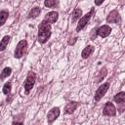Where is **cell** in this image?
I'll use <instances>...</instances> for the list:
<instances>
[{
  "label": "cell",
  "mask_w": 125,
  "mask_h": 125,
  "mask_svg": "<svg viewBox=\"0 0 125 125\" xmlns=\"http://www.w3.org/2000/svg\"><path fill=\"white\" fill-rule=\"evenodd\" d=\"M51 33V25L42 21L38 27V42L41 44L46 43L49 40Z\"/></svg>",
  "instance_id": "6da1fadb"
},
{
  "label": "cell",
  "mask_w": 125,
  "mask_h": 125,
  "mask_svg": "<svg viewBox=\"0 0 125 125\" xmlns=\"http://www.w3.org/2000/svg\"><path fill=\"white\" fill-rule=\"evenodd\" d=\"M35 81H36V74L33 71H29L27 73V76H26L25 81L23 83V88H24V91H25V94L26 95L33 88V86L35 84Z\"/></svg>",
  "instance_id": "7a4b0ae2"
},
{
  "label": "cell",
  "mask_w": 125,
  "mask_h": 125,
  "mask_svg": "<svg viewBox=\"0 0 125 125\" xmlns=\"http://www.w3.org/2000/svg\"><path fill=\"white\" fill-rule=\"evenodd\" d=\"M95 13V10H94V8H92L91 9V11L89 12V13H87L85 16H83L82 18H80V20L78 21V23H77V26H76V31L77 32H79V31H81L86 25H87V23L89 22V21H90V19H91V17H92V15Z\"/></svg>",
  "instance_id": "3957f363"
},
{
  "label": "cell",
  "mask_w": 125,
  "mask_h": 125,
  "mask_svg": "<svg viewBox=\"0 0 125 125\" xmlns=\"http://www.w3.org/2000/svg\"><path fill=\"white\" fill-rule=\"evenodd\" d=\"M109 86H110L109 82H105V83L102 84V85L97 89V91H96V93H95V96H94L95 102H99L100 100H102V98L106 94L107 90L109 89Z\"/></svg>",
  "instance_id": "277c9868"
},
{
  "label": "cell",
  "mask_w": 125,
  "mask_h": 125,
  "mask_svg": "<svg viewBox=\"0 0 125 125\" xmlns=\"http://www.w3.org/2000/svg\"><path fill=\"white\" fill-rule=\"evenodd\" d=\"M26 47H27L26 40H21L18 43L17 47H16V50H15V53H14V57L16 59H21L23 56V52H24Z\"/></svg>",
  "instance_id": "5b68a950"
},
{
  "label": "cell",
  "mask_w": 125,
  "mask_h": 125,
  "mask_svg": "<svg viewBox=\"0 0 125 125\" xmlns=\"http://www.w3.org/2000/svg\"><path fill=\"white\" fill-rule=\"evenodd\" d=\"M106 21L108 23H120L121 22V17L117 10H112L109 12L108 16L106 17Z\"/></svg>",
  "instance_id": "8992f818"
},
{
  "label": "cell",
  "mask_w": 125,
  "mask_h": 125,
  "mask_svg": "<svg viewBox=\"0 0 125 125\" xmlns=\"http://www.w3.org/2000/svg\"><path fill=\"white\" fill-rule=\"evenodd\" d=\"M103 114L106 116H115L116 115V107L111 102H107L104 108H103Z\"/></svg>",
  "instance_id": "52a82bcc"
},
{
  "label": "cell",
  "mask_w": 125,
  "mask_h": 125,
  "mask_svg": "<svg viewBox=\"0 0 125 125\" xmlns=\"http://www.w3.org/2000/svg\"><path fill=\"white\" fill-rule=\"evenodd\" d=\"M58 19H59V14H58V12H56V11H51V12H49V13H47V14L45 15V18H44V20H43L42 21L51 25L52 23H55V22L58 21Z\"/></svg>",
  "instance_id": "ba28073f"
},
{
  "label": "cell",
  "mask_w": 125,
  "mask_h": 125,
  "mask_svg": "<svg viewBox=\"0 0 125 125\" xmlns=\"http://www.w3.org/2000/svg\"><path fill=\"white\" fill-rule=\"evenodd\" d=\"M111 33V27L109 25H102L101 27L97 28L96 29V34L102 38H104V37H107L109 34Z\"/></svg>",
  "instance_id": "9c48e42d"
},
{
  "label": "cell",
  "mask_w": 125,
  "mask_h": 125,
  "mask_svg": "<svg viewBox=\"0 0 125 125\" xmlns=\"http://www.w3.org/2000/svg\"><path fill=\"white\" fill-rule=\"evenodd\" d=\"M60 115V108L59 107H53L50 109V111L47 114V120L49 124H52Z\"/></svg>",
  "instance_id": "30bf717a"
},
{
  "label": "cell",
  "mask_w": 125,
  "mask_h": 125,
  "mask_svg": "<svg viewBox=\"0 0 125 125\" xmlns=\"http://www.w3.org/2000/svg\"><path fill=\"white\" fill-rule=\"evenodd\" d=\"M78 105H79L78 102H74V101L69 102V103H67L66 105L64 106V112H65L66 114H72V113L75 111V109L78 107Z\"/></svg>",
  "instance_id": "8fae6325"
},
{
  "label": "cell",
  "mask_w": 125,
  "mask_h": 125,
  "mask_svg": "<svg viewBox=\"0 0 125 125\" xmlns=\"http://www.w3.org/2000/svg\"><path fill=\"white\" fill-rule=\"evenodd\" d=\"M94 51H95V47L92 46V45H88L87 47H85V48L82 50V52H81V57H82L83 59H88V58L94 53Z\"/></svg>",
  "instance_id": "7c38bea8"
},
{
  "label": "cell",
  "mask_w": 125,
  "mask_h": 125,
  "mask_svg": "<svg viewBox=\"0 0 125 125\" xmlns=\"http://www.w3.org/2000/svg\"><path fill=\"white\" fill-rule=\"evenodd\" d=\"M106 74H107V70H106L105 67H103L102 69H100L99 72H98L97 75H96V82H97V83L102 82V80H104V79L105 78Z\"/></svg>",
  "instance_id": "4fadbf2b"
},
{
  "label": "cell",
  "mask_w": 125,
  "mask_h": 125,
  "mask_svg": "<svg viewBox=\"0 0 125 125\" xmlns=\"http://www.w3.org/2000/svg\"><path fill=\"white\" fill-rule=\"evenodd\" d=\"M113 101L116 104H124V101H125V93L124 92H119L118 94H116L113 97Z\"/></svg>",
  "instance_id": "5bb4252c"
},
{
  "label": "cell",
  "mask_w": 125,
  "mask_h": 125,
  "mask_svg": "<svg viewBox=\"0 0 125 125\" xmlns=\"http://www.w3.org/2000/svg\"><path fill=\"white\" fill-rule=\"evenodd\" d=\"M41 13V9L39 7H34L30 10V12L28 13V18L29 19H34V18H37Z\"/></svg>",
  "instance_id": "9a60e30c"
},
{
  "label": "cell",
  "mask_w": 125,
  "mask_h": 125,
  "mask_svg": "<svg viewBox=\"0 0 125 125\" xmlns=\"http://www.w3.org/2000/svg\"><path fill=\"white\" fill-rule=\"evenodd\" d=\"M10 39H11V36H9V35H6L3 37V39L0 41V51H4L6 49V47L8 46V44L10 42Z\"/></svg>",
  "instance_id": "2e32d148"
},
{
  "label": "cell",
  "mask_w": 125,
  "mask_h": 125,
  "mask_svg": "<svg viewBox=\"0 0 125 125\" xmlns=\"http://www.w3.org/2000/svg\"><path fill=\"white\" fill-rule=\"evenodd\" d=\"M82 16V10L79 8L74 9V11L72 12V22H75L76 21H78V19H80Z\"/></svg>",
  "instance_id": "e0dca14e"
},
{
  "label": "cell",
  "mask_w": 125,
  "mask_h": 125,
  "mask_svg": "<svg viewBox=\"0 0 125 125\" xmlns=\"http://www.w3.org/2000/svg\"><path fill=\"white\" fill-rule=\"evenodd\" d=\"M8 17H9V12L8 11H6V10L0 11V26L3 25L6 22Z\"/></svg>",
  "instance_id": "ac0fdd59"
},
{
  "label": "cell",
  "mask_w": 125,
  "mask_h": 125,
  "mask_svg": "<svg viewBox=\"0 0 125 125\" xmlns=\"http://www.w3.org/2000/svg\"><path fill=\"white\" fill-rule=\"evenodd\" d=\"M11 73H12V68H11V67H5V68L2 70V72L0 73V79H1V80H4V79L7 78L8 76H10Z\"/></svg>",
  "instance_id": "d6986e66"
},
{
  "label": "cell",
  "mask_w": 125,
  "mask_h": 125,
  "mask_svg": "<svg viewBox=\"0 0 125 125\" xmlns=\"http://www.w3.org/2000/svg\"><path fill=\"white\" fill-rule=\"evenodd\" d=\"M11 90H12V84H11V82L5 83L4 86H3V89H2L3 94L4 95H10L11 94Z\"/></svg>",
  "instance_id": "ffe728a7"
},
{
  "label": "cell",
  "mask_w": 125,
  "mask_h": 125,
  "mask_svg": "<svg viewBox=\"0 0 125 125\" xmlns=\"http://www.w3.org/2000/svg\"><path fill=\"white\" fill-rule=\"evenodd\" d=\"M59 2L58 1H55V0H46L44 2V5L48 8H55L56 6H58Z\"/></svg>",
  "instance_id": "44dd1931"
},
{
  "label": "cell",
  "mask_w": 125,
  "mask_h": 125,
  "mask_svg": "<svg viewBox=\"0 0 125 125\" xmlns=\"http://www.w3.org/2000/svg\"><path fill=\"white\" fill-rule=\"evenodd\" d=\"M13 125H23V122L22 121H14Z\"/></svg>",
  "instance_id": "7402d4cb"
},
{
  "label": "cell",
  "mask_w": 125,
  "mask_h": 125,
  "mask_svg": "<svg viewBox=\"0 0 125 125\" xmlns=\"http://www.w3.org/2000/svg\"><path fill=\"white\" fill-rule=\"evenodd\" d=\"M104 3V0H101V1H95V4L96 5H101Z\"/></svg>",
  "instance_id": "603a6c76"
}]
</instances>
